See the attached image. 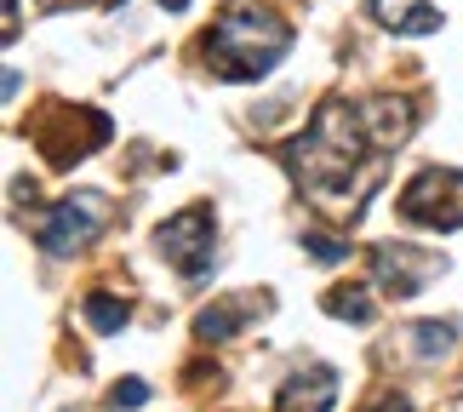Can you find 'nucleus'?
<instances>
[{
	"mask_svg": "<svg viewBox=\"0 0 463 412\" xmlns=\"http://www.w3.org/2000/svg\"><path fill=\"white\" fill-rule=\"evenodd\" d=\"M452 344H458L452 321H418V327H412V355H418V361H447Z\"/></svg>",
	"mask_w": 463,
	"mask_h": 412,
	"instance_id": "f8f14e48",
	"label": "nucleus"
},
{
	"mask_svg": "<svg viewBox=\"0 0 463 412\" xmlns=\"http://www.w3.org/2000/svg\"><path fill=\"white\" fill-rule=\"evenodd\" d=\"M292 41H298L292 24H280L269 12H229L206 34V63L218 81H263L292 52Z\"/></svg>",
	"mask_w": 463,
	"mask_h": 412,
	"instance_id": "f03ea898",
	"label": "nucleus"
},
{
	"mask_svg": "<svg viewBox=\"0 0 463 412\" xmlns=\"http://www.w3.org/2000/svg\"><path fill=\"white\" fill-rule=\"evenodd\" d=\"M337 407V367H298L275 389V412H332Z\"/></svg>",
	"mask_w": 463,
	"mask_h": 412,
	"instance_id": "0eeeda50",
	"label": "nucleus"
},
{
	"mask_svg": "<svg viewBox=\"0 0 463 412\" xmlns=\"http://www.w3.org/2000/svg\"><path fill=\"white\" fill-rule=\"evenodd\" d=\"M401 218L418 229H435V235H452L463 229V167H423L412 184L401 189Z\"/></svg>",
	"mask_w": 463,
	"mask_h": 412,
	"instance_id": "7ed1b4c3",
	"label": "nucleus"
},
{
	"mask_svg": "<svg viewBox=\"0 0 463 412\" xmlns=\"http://www.w3.org/2000/svg\"><path fill=\"white\" fill-rule=\"evenodd\" d=\"M361 412H412V401H406L401 389H383V396L372 401V407H361Z\"/></svg>",
	"mask_w": 463,
	"mask_h": 412,
	"instance_id": "dca6fc26",
	"label": "nucleus"
},
{
	"mask_svg": "<svg viewBox=\"0 0 463 412\" xmlns=\"http://www.w3.org/2000/svg\"><path fill=\"white\" fill-rule=\"evenodd\" d=\"M212 241H218L212 206H184L177 218H166V224L155 229V253L166 258L184 281H201L212 270Z\"/></svg>",
	"mask_w": 463,
	"mask_h": 412,
	"instance_id": "20e7f679",
	"label": "nucleus"
},
{
	"mask_svg": "<svg viewBox=\"0 0 463 412\" xmlns=\"http://www.w3.org/2000/svg\"><path fill=\"white\" fill-rule=\"evenodd\" d=\"M144 401H149V384H144V378H120V384H115V407L132 412V407H144Z\"/></svg>",
	"mask_w": 463,
	"mask_h": 412,
	"instance_id": "2eb2a0df",
	"label": "nucleus"
},
{
	"mask_svg": "<svg viewBox=\"0 0 463 412\" xmlns=\"http://www.w3.org/2000/svg\"><path fill=\"white\" fill-rule=\"evenodd\" d=\"M80 315H86V327H92V332L109 338V332H120V327L132 321V303H127V298H115V292H86Z\"/></svg>",
	"mask_w": 463,
	"mask_h": 412,
	"instance_id": "9b49d317",
	"label": "nucleus"
},
{
	"mask_svg": "<svg viewBox=\"0 0 463 412\" xmlns=\"http://www.w3.org/2000/svg\"><path fill=\"white\" fill-rule=\"evenodd\" d=\"M366 138V120H361V103H344V98H326L320 115L309 120V132L287 149V172L304 184L315 201H344V195H361L378 184V160H372Z\"/></svg>",
	"mask_w": 463,
	"mask_h": 412,
	"instance_id": "f257e3e1",
	"label": "nucleus"
},
{
	"mask_svg": "<svg viewBox=\"0 0 463 412\" xmlns=\"http://www.w3.org/2000/svg\"><path fill=\"white\" fill-rule=\"evenodd\" d=\"M263 310H269V298H263V292H241V298H229V303H212V310L194 315V338H201V344H229V338H235L252 315H263Z\"/></svg>",
	"mask_w": 463,
	"mask_h": 412,
	"instance_id": "1a4fd4ad",
	"label": "nucleus"
},
{
	"mask_svg": "<svg viewBox=\"0 0 463 412\" xmlns=\"http://www.w3.org/2000/svg\"><path fill=\"white\" fill-rule=\"evenodd\" d=\"M0 6H6V29H0V34H6V41H17V29H24V24H17V0H0Z\"/></svg>",
	"mask_w": 463,
	"mask_h": 412,
	"instance_id": "f3484780",
	"label": "nucleus"
},
{
	"mask_svg": "<svg viewBox=\"0 0 463 412\" xmlns=\"http://www.w3.org/2000/svg\"><path fill=\"white\" fill-rule=\"evenodd\" d=\"M435 275H447V258H440V253H423V246L389 241V246L372 253V281H378L389 298H418Z\"/></svg>",
	"mask_w": 463,
	"mask_h": 412,
	"instance_id": "423d86ee",
	"label": "nucleus"
},
{
	"mask_svg": "<svg viewBox=\"0 0 463 412\" xmlns=\"http://www.w3.org/2000/svg\"><path fill=\"white\" fill-rule=\"evenodd\" d=\"M320 310H326L332 321H354V327H366V321H372V298H366V286H332V292L320 298Z\"/></svg>",
	"mask_w": 463,
	"mask_h": 412,
	"instance_id": "ddd939ff",
	"label": "nucleus"
},
{
	"mask_svg": "<svg viewBox=\"0 0 463 412\" xmlns=\"http://www.w3.org/2000/svg\"><path fill=\"white\" fill-rule=\"evenodd\" d=\"M361 120H366V138H372V149L378 155H395L406 138H412V103L406 98H366L361 103Z\"/></svg>",
	"mask_w": 463,
	"mask_h": 412,
	"instance_id": "6e6552de",
	"label": "nucleus"
},
{
	"mask_svg": "<svg viewBox=\"0 0 463 412\" xmlns=\"http://www.w3.org/2000/svg\"><path fill=\"white\" fill-rule=\"evenodd\" d=\"M304 253H309L315 263H344V258H349V241L326 235V229H304Z\"/></svg>",
	"mask_w": 463,
	"mask_h": 412,
	"instance_id": "4468645a",
	"label": "nucleus"
},
{
	"mask_svg": "<svg viewBox=\"0 0 463 412\" xmlns=\"http://www.w3.org/2000/svg\"><path fill=\"white\" fill-rule=\"evenodd\" d=\"M372 17L389 34H435L440 29V12L430 0H372Z\"/></svg>",
	"mask_w": 463,
	"mask_h": 412,
	"instance_id": "9d476101",
	"label": "nucleus"
},
{
	"mask_svg": "<svg viewBox=\"0 0 463 412\" xmlns=\"http://www.w3.org/2000/svg\"><path fill=\"white\" fill-rule=\"evenodd\" d=\"M109 224V201H103L98 189H80V195H63L58 206L46 212V224H41V246L52 258H75L80 246H92L98 241V229Z\"/></svg>",
	"mask_w": 463,
	"mask_h": 412,
	"instance_id": "39448f33",
	"label": "nucleus"
},
{
	"mask_svg": "<svg viewBox=\"0 0 463 412\" xmlns=\"http://www.w3.org/2000/svg\"><path fill=\"white\" fill-rule=\"evenodd\" d=\"M160 6H166V12H189V0H160Z\"/></svg>",
	"mask_w": 463,
	"mask_h": 412,
	"instance_id": "a211bd4d",
	"label": "nucleus"
}]
</instances>
